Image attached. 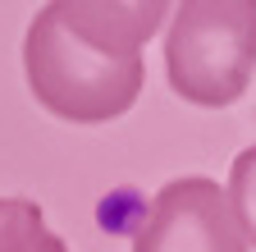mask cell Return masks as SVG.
I'll return each instance as SVG.
<instances>
[{
  "label": "cell",
  "mask_w": 256,
  "mask_h": 252,
  "mask_svg": "<svg viewBox=\"0 0 256 252\" xmlns=\"http://www.w3.org/2000/svg\"><path fill=\"white\" fill-rule=\"evenodd\" d=\"M170 5H101L55 0L37 10L23 42L28 87L50 115L69 124H106L138 101L146 65L142 46L165 23Z\"/></svg>",
  "instance_id": "6da1fadb"
},
{
  "label": "cell",
  "mask_w": 256,
  "mask_h": 252,
  "mask_svg": "<svg viewBox=\"0 0 256 252\" xmlns=\"http://www.w3.org/2000/svg\"><path fill=\"white\" fill-rule=\"evenodd\" d=\"M170 87L192 106H234L256 74V5L192 0L178 5L165 37Z\"/></svg>",
  "instance_id": "7a4b0ae2"
},
{
  "label": "cell",
  "mask_w": 256,
  "mask_h": 252,
  "mask_svg": "<svg viewBox=\"0 0 256 252\" xmlns=\"http://www.w3.org/2000/svg\"><path fill=\"white\" fill-rule=\"evenodd\" d=\"M133 252H247L229 193L206 174L170 179L133 229Z\"/></svg>",
  "instance_id": "3957f363"
},
{
  "label": "cell",
  "mask_w": 256,
  "mask_h": 252,
  "mask_svg": "<svg viewBox=\"0 0 256 252\" xmlns=\"http://www.w3.org/2000/svg\"><path fill=\"white\" fill-rule=\"evenodd\" d=\"M0 252H69L37 202L0 197Z\"/></svg>",
  "instance_id": "277c9868"
},
{
  "label": "cell",
  "mask_w": 256,
  "mask_h": 252,
  "mask_svg": "<svg viewBox=\"0 0 256 252\" xmlns=\"http://www.w3.org/2000/svg\"><path fill=\"white\" fill-rule=\"evenodd\" d=\"M229 206H234V220L247 243H256V147L238 151L234 156V170H229Z\"/></svg>",
  "instance_id": "5b68a950"
}]
</instances>
